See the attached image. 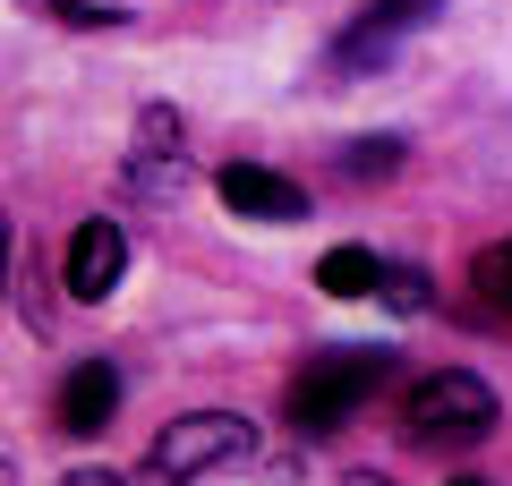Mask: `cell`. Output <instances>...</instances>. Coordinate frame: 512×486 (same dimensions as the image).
I'll list each match as a JSON object with an SVG mask.
<instances>
[{
    "mask_svg": "<svg viewBox=\"0 0 512 486\" xmlns=\"http://www.w3.org/2000/svg\"><path fill=\"white\" fill-rule=\"evenodd\" d=\"M0 299H9V222H0Z\"/></svg>",
    "mask_w": 512,
    "mask_h": 486,
    "instance_id": "13",
    "label": "cell"
},
{
    "mask_svg": "<svg viewBox=\"0 0 512 486\" xmlns=\"http://www.w3.org/2000/svg\"><path fill=\"white\" fill-rule=\"evenodd\" d=\"M248 418L239 410H188V418H171L163 435H154V452H146V478L154 486H197L205 469H222V461H248Z\"/></svg>",
    "mask_w": 512,
    "mask_h": 486,
    "instance_id": "3",
    "label": "cell"
},
{
    "mask_svg": "<svg viewBox=\"0 0 512 486\" xmlns=\"http://www.w3.org/2000/svg\"><path fill=\"white\" fill-rule=\"evenodd\" d=\"M60 486H128V478H111V469H69Z\"/></svg>",
    "mask_w": 512,
    "mask_h": 486,
    "instance_id": "12",
    "label": "cell"
},
{
    "mask_svg": "<svg viewBox=\"0 0 512 486\" xmlns=\"http://www.w3.org/2000/svg\"><path fill=\"white\" fill-rule=\"evenodd\" d=\"M222 205H231L239 222H299L308 214V188L299 180H282L274 162H222Z\"/></svg>",
    "mask_w": 512,
    "mask_h": 486,
    "instance_id": "4",
    "label": "cell"
},
{
    "mask_svg": "<svg viewBox=\"0 0 512 486\" xmlns=\"http://www.w3.org/2000/svg\"><path fill=\"white\" fill-rule=\"evenodd\" d=\"M376 384H384V350H316V359L291 376L282 410H291L299 435H342L350 410H359Z\"/></svg>",
    "mask_w": 512,
    "mask_h": 486,
    "instance_id": "1",
    "label": "cell"
},
{
    "mask_svg": "<svg viewBox=\"0 0 512 486\" xmlns=\"http://www.w3.org/2000/svg\"><path fill=\"white\" fill-rule=\"evenodd\" d=\"M453 486H487V478H453Z\"/></svg>",
    "mask_w": 512,
    "mask_h": 486,
    "instance_id": "16",
    "label": "cell"
},
{
    "mask_svg": "<svg viewBox=\"0 0 512 486\" xmlns=\"http://www.w3.org/2000/svg\"><path fill=\"white\" fill-rule=\"evenodd\" d=\"M350 486H384V478H350Z\"/></svg>",
    "mask_w": 512,
    "mask_h": 486,
    "instance_id": "15",
    "label": "cell"
},
{
    "mask_svg": "<svg viewBox=\"0 0 512 486\" xmlns=\"http://www.w3.org/2000/svg\"><path fill=\"white\" fill-rule=\"evenodd\" d=\"M402 435L410 444H487L495 435V393L470 367H436L402 393Z\"/></svg>",
    "mask_w": 512,
    "mask_h": 486,
    "instance_id": "2",
    "label": "cell"
},
{
    "mask_svg": "<svg viewBox=\"0 0 512 486\" xmlns=\"http://www.w3.org/2000/svg\"><path fill=\"white\" fill-rule=\"evenodd\" d=\"M316 290H333V299H376V256L367 248H325Z\"/></svg>",
    "mask_w": 512,
    "mask_h": 486,
    "instance_id": "8",
    "label": "cell"
},
{
    "mask_svg": "<svg viewBox=\"0 0 512 486\" xmlns=\"http://www.w3.org/2000/svg\"><path fill=\"white\" fill-rule=\"evenodd\" d=\"M0 486H18V461H0Z\"/></svg>",
    "mask_w": 512,
    "mask_h": 486,
    "instance_id": "14",
    "label": "cell"
},
{
    "mask_svg": "<svg viewBox=\"0 0 512 486\" xmlns=\"http://www.w3.org/2000/svg\"><path fill=\"white\" fill-rule=\"evenodd\" d=\"M376 299L393 316H427V273L419 265H376Z\"/></svg>",
    "mask_w": 512,
    "mask_h": 486,
    "instance_id": "10",
    "label": "cell"
},
{
    "mask_svg": "<svg viewBox=\"0 0 512 486\" xmlns=\"http://www.w3.org/2000/svg\"><path fill=\"white\" fill-rule=\"evenodd\" d=\"M470 290L495 307V316H512V239H495V248H478L470 265Z\"/></svg>",
    "mask_w": 512,
    "mask_h": 486,
    "instance_id": "9",
    "label": "cell"
},
{
    "mask_svg": "<svg viewBox=\"0 0 512 486\" xmlns=\"http://www.w3.org/2000/svg\"><path fill=\"white\" fill-rule=\"evenodd\" d=\"M120 273H128V231L120 222H77V239H69V299H103V290H120Z\"/></svg>",
    "mask_w": 512,
    "mask_h": 486,
    "instance_id": "6",
    "label": "cell"
},
{
    "mask_svg": "<svg viewBox=\"0 0 512 486\" xmlns=\"http://www.w3.org/2000/svg\"><path fill=\"white\" fill-rule=\"evenodd\" d=\"M427 18H444V0H367L359 26L333 43V60H350V69H367V60H393V43L419 35Z\"/></svg>",
    "mask_w": 512,
    "mask_h": 486,
    "instance_id": "5",
    "label": "cell"
},
{
    "mask_svg": "<svg viewBox=\"0 0 512 486\" xmlns=\"http://www.w3.org/2000/svg\"><path fill=\"white\" fill-rule=\"evenodd\" d=\"M342 171H350V180H393V171H402V137H359V145H342Z\"/></svg>",
    "mask_w": 512,
    "mask_h": 486,
    "instance_id": "11",
    "label": "cell"
},
{
    "mask_svg": "<svg viewBox=\"0 0 512 486\" xmlns=\"http://www.w3.org/2000/svg\"><path fill=\"white\" fill-rule=\"evenodd\" d=\"M111 410H120V367L111 359H77L69 367V384H60V435H103L111 427Z\"/></svg>",
    "mask_w": 512,
    "mask_h": 486,
    "instance_id": "7",
    "label": "cell"
}]
</instances>
